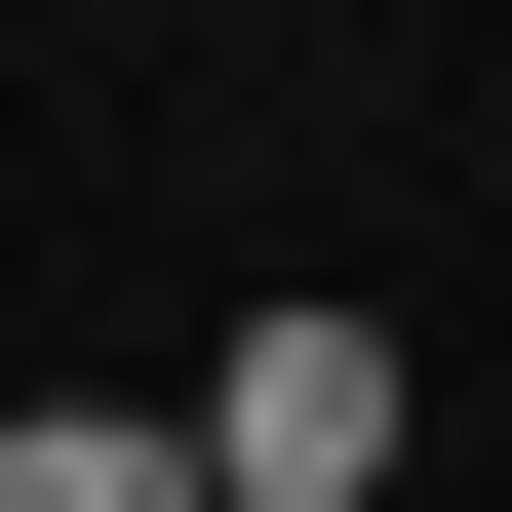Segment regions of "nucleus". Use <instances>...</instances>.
<instances>
[{
    "label": "nucleus",
    "mask_w": 512,
    "mask_h": 512,
    "mask_svg": "<svg viewBox=\"0 0 512 512\" xmlns=\"http://www.w3.org/2000/svg\"><path fill=\"white\" fill-rule=\"evenodd\" d=\"M0 512H237V473H197V394H40V434H0Z\"/></svg>",
    "instance_id": "obj_2"
},
{
    "label": "nucleus",
    "mask_w": 512,
    "mask_h": 512,
    "mask_svg": "<svg viewBox=\"0 0 512 512\" xmlns=\"http://www.w3.org/2000/svg\"><path fill=\"white\" fill-rule=\"evenodd\" d=\"M197 473L237 512H394V316H237L197 355Z\"/></svg>",
    "instance_id": "obj_1"
}]
</instances>
